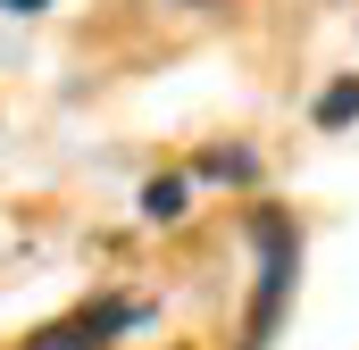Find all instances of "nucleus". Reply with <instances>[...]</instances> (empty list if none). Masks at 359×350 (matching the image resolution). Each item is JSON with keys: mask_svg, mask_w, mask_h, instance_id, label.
<instances>
[{"mask_svg": "<svg viewBox=\"0 0 359 350\" xmlns=\"http://www.w3.org/2000/svg\"><path fill=\"white\" fill-rule=\"evenodd\" d=\"M251 251H259V300H251V326H243V350H268L276 342V317H284V292H292V259H301V242H292V225L259 209L251 217Z\"/></svg>", "mask_w": 359, "mask_h": 350, "instance_id": "nucleus-1", "label": "nucleus"}, {"mask_svg": "<svg viewBox=\"0 0 359 350\" xmlns=\"http://www.w3.org/2000/svg\"><path fill=\"white\" fill-rule=\"evenodd\" d=\"M126 326H142V309H134V300H100V309H76V317L42 326L25 350H100L109 334H126Z\"/></svg>", "mask_w": 359, "mask_h": 350, "instance_id": "nucleus-2", "label": "nucleus"}, {"mask_svg": "<svg viewBox=\"0 0 359 350\" xmlns=\"http://www.w3.org/2000/svg\"><path fill=\"white\" fill-rule=\"evenodd\" d=\"M142 217H151V225H176V217H184V175L142 183Z\"/></svg>", "mask_w": 359, "mask_h": 350, "instance_id": "nucleus-3", "label": "nucleus"}, {"mask_svg": "<svg viewBox=\"0 0 359 350\" xmlns=\"http://www.w3.org/2000/svg\"><path fill=\"white\" fill-rule=\"evenodd\" d=\"M351 117H359V76H334L318 92V125H351Z\"/></svg>", "mask_w": 359, "mask_h": 350, "instance_id": "nucleus-4", "label": "nucleus"}, {"mask_svg": "<svg viewBox=\"0 0 359 350\" xmlns=\"http://www.w3.org/2000/svg\"><path fill=\"white\" fill-rule=\"evenodd\" d=\"M201 175H209V183H251L259 159H251V150H201Z\"/></svg>", "mask_w": 359, "mask_h": 350, "instance_id": "nucleus-5", "label": "nucleus"}, {"mask_svg": "<svg viewBox=\"0 0 359 350\" xmlns=\"http://www.w3.org/2000/svg\"><path fill=\"white\" fill-rule=\"evenodd\" d=\"M0 8H17V17H25V8H50V0H0Z\"/></svg>", "mask_w": 359, "mask_h": 350, "instance_id": "nucleus-6", "label": "nucleus"}]
</instances>
